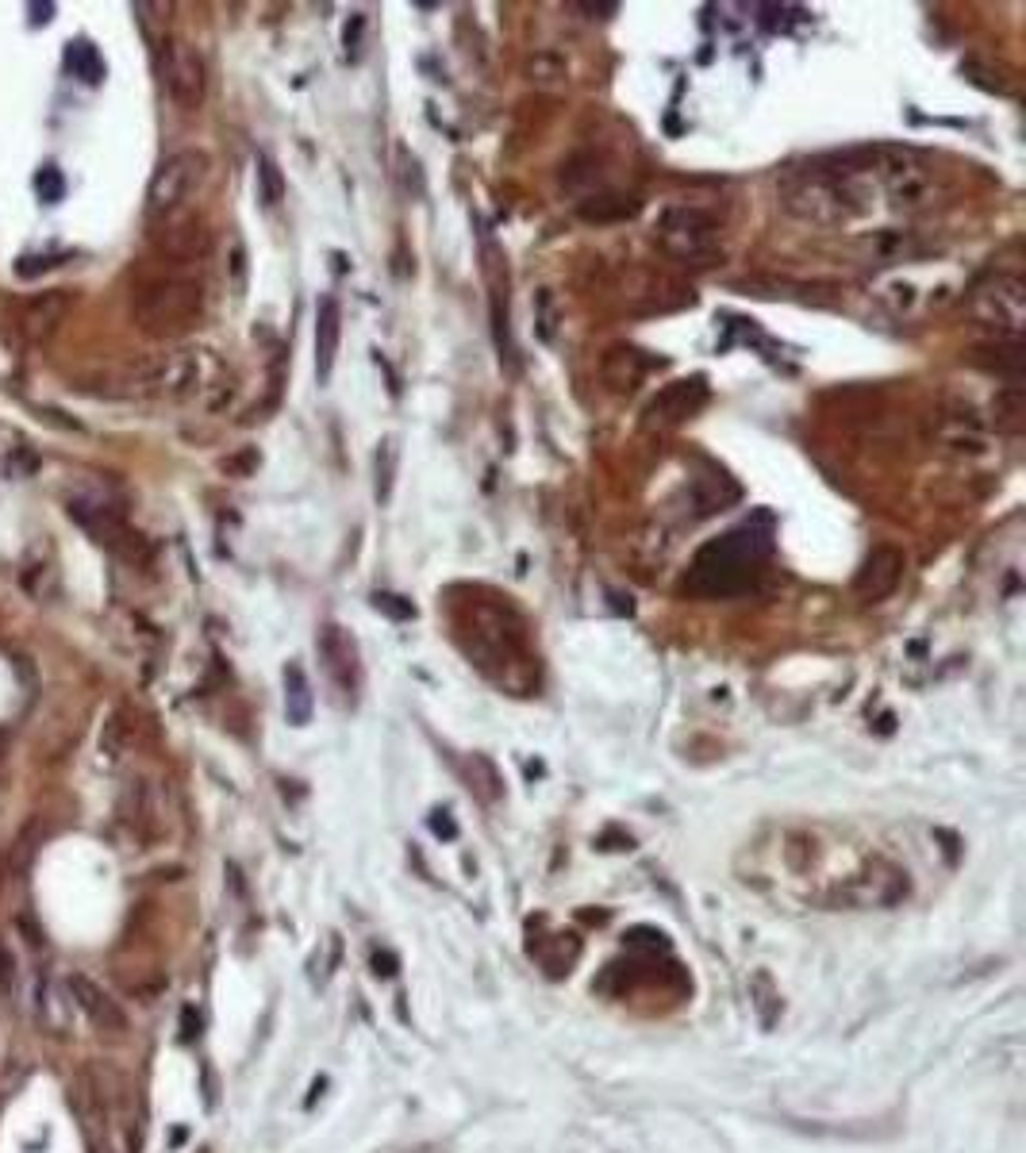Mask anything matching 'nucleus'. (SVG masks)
Returning <instances> with one entry per match:
<instances>
[{
  "label": "nucleus",
  "instance_id": "obj_6",
  "mask_svg": "<svg viewBox=\"0 0 1026 1153\" xmlns=\"http://www.w3.org/2000/svg\"><path fill=\"white\" fill-rule=\"evenodd\" d=\"M208 177V154L204 151H177L154 169L151 189H146V212L151 219H169L193 201V193Z\"/></svg>",
  "mask_w": 1026,
  "mask_h": 1153
},
{
  "label": "nucleus",
  "instance_id": "obj_19",
  "mask_svg": "<svg viewBox=\"0 0 1026 1153\" xmlns=\"http://www.w3.org/2000/svg\"><path fill=\"white\" fill-rule=\"evenodd\" d=\"M158 246L169 254V258L177 261H193L196 254L208 251V231L196 223V219H189V223H177L174 231H162L158 235Z\"/></svg>",
  "mask_w": 1026,
  "mask_h": 1153
},
{
  "label": "nucleus",
  "instance_id": "obj_22",
  "mask_svg": "<svg viewBox=\"0 0 1026 1153\" xmlns=\"http://www.w3.org/2000/svg\"><path fill=\"white\" fill-rule=\"evenodd\" d=\"M992 415H996V427L1023 431V423H1026V393H1023V385L1000 388V393H996V400H992Z\"/></svg>",
  "mask_w": 1026,
  "mask_h": 1153
},
{
  "label": "nucleus",
  "instance_id": "obj_33",
  "mask_svg": "<svg viewBox=\"0 0 1026 1153\" xmlns=\"http://www.w3.org/2000/svg\"><path fill=\"white\" fill-rule=\"evenodd\" d=\"M4 965H9V958H4V950H0V988H4Z\"/></svg>",
  "mask_w": 1026,
  "mask_h": 1153
},
{
  "label": "nucleus",
  "instance_id": "obj_5",
  "mask_svg": "<svg viewBox=\"0 0 1026 1153\" xmlns=\"http://www.w3.org/2000/svg\"><path fill=\"white\" fill-rule=\"evenodd\" d=\"M657 243L669 258L684 266H711V258L719 254V223L707 212L674 204L657 219Z\"/></svg>",
  "mask_w": 1026,
  "mask_h": 1153
},
{
  "label": "nucleus",
  "instance_id": "obj_10",
  "mask_svg": "<svg viewBox=\"0 0 1026 1153\" xmlns=\"http://www.w3.org/2000/svg\"><path fill=\"white\" fill-rule=\"evenodd\" d=\"M485 281H488V316H492V338H497L500 362L515 373V343H512V316H508V266L504 254L492 239H485Z\"/></svg>",
  "mask_w": 1026,
  "mask_h": 1153
},
{
  "label": "nucleus",
  "instance_id": "obj_1",
  "mask_svg": "<svg viewBox=\"0 0 1026 1153\" xmlns=\"http://www.w3.org/2000/svg\"><path fill=\"white\" fill-rule=\"evenodd\" d=\"M769 550H773V515L757 512L754 520L727 530L723 539L707 542L700 550L689 573V589L704 592V597H734V592L749 589L757 565L766 562Z\"/></svg>",
  "mask_w": 1026,
  "mask_h": 1153
},
{
  "label": "nucleus",
  "instance_id": "obj_21",
  "mask_svg": "<svg viewBox=\"0 0 1026 1153\" xmlns=\"http://www.w3.org/2000/svg\"><path fill=\"white\" fill-rule=\"evenodd\" d=\"M396 465H400V447H396V438H381L377 454H373V497H377V504H388V500H393Z\"/></svg>",
  "mask_w": 1026,
  "mask_h": 1153
},
{
  "label": "nucleus",
  "instance_id": "obj_2",
  "mask_svg": "<svg viewBox=\"0 0 1026 1153\" xmlns=\"http://www.w3.org/2000/svg\"><path fill=\"white\" fill-rule=\"evenodd\" d=\"M781 204L788 216L804 219L811 228H838V223L858 216L861 208L850 181L826 174L823 166L788 169L781 177Z\"/></svg>",
  "mask_w": 1026,
  "mask_h": 1153
},
{
  "label": "nucleus",
  "instance_id": "obj_7",
  "mask_svg": "<svg viewBox=\"0 0 1026 1153\" xmlns=\"http://www.w3.org/2000/svg\"><path fill=\"white\" fill-rule=\"evenodd\" d=\"M162 81H166L169 101L181 112H196L208 101V66H204L201 51L185 39H162L158 47Z\"/></svg>",
  "mask_w": 1026,
  "mask_h": 1153
},
{
  "label": "nucleus",
  "instance_id": "obj_9",
  "mask_svg": "<svg viewBox=\"0 0 1026 1153\" xmlns=\"http://www.w3.org/2000/svg\"><path fill=\"white\" fill-rule=\"evenodd\" d=\"M973 316L988 328H996L1003 338H1018L1026 323V285L1015 273H996L992 281L976 285Z\"/></svg>",
  "mask_w": 1026,
  "mask_h": 1153
},
{
  "label": "nucleus",
  "instance_id": "obj_24",
  "mask_svg": "<svg viewBox=\"0 0 1026 1153\" xmlns=\"http://www.w3.org/2000/svg\"><path fill=\"white\" fill-rule=\"evenodd\" d=\"M258 185H261V204L273 208L285 196V181H281V169L270 154H258Z\"/></svg>",
  "mask_w": 1026,
  "mask_h": 1153
},
{
  "label": "nucleus",
  "instance_id": "obj_15",
  "mask_svg": "<svg viewBox=\"0 0 1026 1153\" xmlns=\"http://www.w3.org/2000/svg\"><path fill=\"white\" fill-rule=\"evenodd\" d=\"M338 343H343V304L338 296H323L316 308V377L320 385H328L335 373Z\"/></svg>",
  "mask_w": 1026,
  "mask_h": 1153
},
{
  "label": "nucleus",
  "instance_id": "obj_14",
  "mask_svg": "<svg viewBox=\"0 0 1026 1153\" xmlns=\"http://www.w3.org/2000/svg\"><path fill=\"white\" fill-rule=\"evenodd\" d=\"M66 985H69V996L77 1000V1008H81L85 1015L93 1019V1027L108 1030V1035H124V1030H127L124 1008H119V1003L112 1000V996L104 992V988L97 985V981H89V977H81V973H74V977H69Z\"/></svg>",
  "mask_w": 1026,
  "mask_h": 1153
},
{
  "label": "nucleus",
  "instance_id": "obj_8",
  "mask_svg": "<svg viewBox=\"0 0 1026 1153\" xmlns=\"http://www.w3.org/2000/svg\"><path fill=\"white\" fill-rule=\"evenodd\" d=\"M69 520H74L93 542H101L108 554L124 558V562L143 565L146 558H151V547H146L143 535H139V530L131 527L119 512H112V508L89 504V500H69Z\"/></svg>",
  "mask_w": 1026,
  "mask_h": 1153
},
{
  "label": "nucleus",
  "instance_id": "obj_11",
  "mask_svg": "<svg viewBox=\"0 0 1026 1153\" xmlns=\"http://www.w3.org/2000/svg\"><path fill=\"white\" fill-rule=\"evenodd\" d=\"M316 650H320L323 665H328V674H331V681L338 684V692L354 700V692H358V684H362V665H358V642H354V635H346L338 624H328L320 631V639H316Z\"/></svg>",
  "mask_w": 1026,
  "mask_h": 1153
},
{
  "label": "nucleus",
  "instance_id": "obj_27",
  "mask_svg": "<svg viewBox=\"0 0 1026 1153\" xmlns=\"http://www.w3.org/2000/svg\"><path fill=\"white\" fill-rule=\"evenodd\" d=\"M373 607L393 615V619H412L415 615V607L405 604V597H393V592H373Z\"/></svg>",
  "mask_w": 1026,
  "mask_h": 1153
},
{
  "label": "nucleus",
  "instance_id": "obj_26",
  "mask_svg": "<svg viewBox=\"0 0 1026 1153\" xmlns=\"http://www.w3.org/2000/svg\"><path fill=\"white\" fill-rule=\"evenodd\" d=\"M35 196H39L42 204H59L62 196H66V177H62L59 166H42L39 174H35Z\"/></svg>",
  "mask_w": 1026,
  "mask_h": 1153
},
{
  "label": "nucleus",
  "instance_id": "obj_13",
  "mask_svg": "<svg viewBox=\"0 0 1026 1153\" xmlns=\"http://www.w3.org/2000/svg\"><path fill=\"white\" fill-rule=\"evenodd\" d=\"M704 400H707L704 377L677 381V385H669L662 396H657L654 405L646 408V423H650V427H677V423H684L692 412H700V405H704Z\"/></svg>",
  "mask_w": 1026,
  "mask_h": 1153
},
{
  "label": "nucleus",
  "instance_id": "obj_32",
  "mask_svg": "<svg viewBox=\"0 0 1026 1153\" xmlns=\"http://www.w3.org/2000/svg\"><path fill=\"white\" fill-rule=\"evenodd\" d=\"M373 965H377V977H393V973H396V961L393 958H388V953H385V958H381V953H377V958H373Z\"/></svg>",
  "mask_w": 1026,
  "mask_h": 1153
},
{
  "label": "nucleus",
  "instance_id": "obj_16",
  "mask_svg": "<svg viewBox=\"0 0 1026 1153\" xmlns=\"http://www.w3.org/2000/svg\"><path fill=\"white\" fill-rule=\"evenodd\" d=\"M66 312H69V296L42 293V296H35V300L27 304L24 312L16 316V328H20V335H24L27 343H47V338L62 328Z\"/></svg>",
  "mask_w": 1026,
  "mask_h": 1153
},
{
  "label": "nucleus",
  "instance_id": "obj_18",
  "mask_svg": "<svg viewBox=\"0 0 1026 1153\" xmlns=\"http://www.w3.org/2000/svg\"><path fill=\"white\" fill-rule=\"evenodd\" d=\"M311 707H316V696H311V681L304 674L300 665H285V716L293 727H308L311 723Z\"/></svg>",
  "mask_w": 1026,
  "mask_h": 1153
},
{
  "label": "nucleus",
  "instance_id": "obj_25",
  "mask_svg": "<svg viewBox=\"0 0 1026 1153\" xmlns=\"http://www.w3.org/2000/svg\"><path fill=\"white\" fill-rule=\"evenodd\" d=\"M597 204H581V216L585 219H597V223H607V219H623V216H634V208L639 204L634 201H623V196H592Z\"/></svg>",
  "mask_w": 1026,
  "mask_h": 1153
},
{
  "label": "nucleus",
  "instance_id": "obj_29",
  "mask_svg": "<svg viewBox=\"0 0 1026 1153\" xmlns=\"http://www.w3.org/2000/svg\"><path fill=\"white\" fill-rule=\"evenodd\" d=\"M54 16V4H47V0H35V4H27V20H31L35 27H47Z\"/></svg>",
  "mask_w": 1026,
  "mask_h": 1153
},
{
  "label": "nucleus",
  "instance_id": "obj_12",
  "mask_svg": "<svg viewBox=\"0 0 1026 1153\" xmlns=\"http://www.w3.org/2000/svg\"><path fill=\"white\" fill-rule=\"evenodd\" d=\"M903 569H908V562H903L900 550H896V547H876L873 554L865 558V565L858 569L854 592H858L865 604H881V600H888L892 592L900 589Z\"/></svg>",
  "mask_w": 1026,
  "mask_h": 1153
},
{
  "label": "nucleus",
  "instance_id": "obj_30",
  "mask_svg": "<svg viewBox=\"0 0 1026 1153\" xmlns=\"http://www.w3.org/2000/svg\"><path fill=\"white\" fill-rule=\"evenodd\" d=\"M196 1035H201V1019H196L193 1008H185V1011H181V1038H185V1042H193Z\"/></svg>",
  "mask_w": 1026,
  "mask_h": 1153
},
{
  "label": "nucleus",
  "instance_id": "obj_20",
  "mask_svg": "<svg viewBox=\"0 0 1026 1153\" xmlns=\"http://www.w3.org/2000/svg\"><path fill=\"white\" fill-rule=\"evenodd\" d=\"M642 373H646V366H642L639 350H627V346H615V350H607L604 381L612 388H619V393H631V388L642 381Z\"/></svg>",
  "mask_w": 1026,
  "mask_h": 1153
},
{
  "label": "nucleus",
  "instance_id": "obj_4",
  "mask_svg": "<svg viewBox=\"0 0 1026 1153\" xmlns=\"http://www.w3.org/2000/svg\"><path fill=\"white\" fill-rule=\"evenodd\" d=\"M136 323L139 331L154 338H177L193 331L204 316V293L193 278L181 273H162L154 281H143L136 293Z\"/></svg>",
  "mask_w": 1026,
  "mask_h": 1153
},
{
  "label": "nucleus",
  "instance_id": "obj_17",
  "mask_svg": "<svg viewBox=\"0 0 1026 1153\" xmlns=\"http://www.w3.org/2000/svg\"><path fill=\"white\" fill-rule=\"evenodd\" d=\"M62 66H66V74L77 77L81 85H101L104 74H108L101 51H97L89 39H69L66 54H62Z\"/></svg>",
  "mask_w": 1026,
  "mask_h": 1153
},
{
  "label": "nucleus",
  "instance_id": "obj_23",
  "mask_svg": "<svg viewBox=\"0 0 1026 1153\" xmlns=\"http://www.w3.org/2000/svg\"><path fill=\"white\" fill-rule=\"evenodd\" d=\"M749 1000H754L757 1015H761V1027H773L777 1015H781V992H777L773 977L766 969H757L754 981H749Z\"/></svg>",
  "mask_w": 1026,
  "mask_h": 1153
},
{
  "label": "nucleus",
  "instance_id": "obj_31",
  "mask_svg": "<svg viewBox=\"0 0 1026 1153\" xmlns=\"http://www.w3.org/2000/svg\"><path fill=\"white\" fill-rule=\"evenodd\" d=\"M431 827H435V834H446V838H454V834H458L450 811H435V816H431Z\"/></svg>",
  "mask_w": 1026,
  "mask_h": 1153
},
{
  "label": "nucleus",
  "instance_id": "obj_3",
  "mask_svg": "<svg viewBox=\"0 0 1026 1153\" xmlns=\"http://www.w3.org/2000/svg\"><path fill=\"white\" fill-rule=\"evenodd\" d=\"M219 362L208 350H174L154 354L146 362L131 366L124 377V396H158V400H185L216 385Z\"/></svg>",
  "mask_w": 1026,
  "mask_h": 1153
},
{
  "label": "nucleus",
  "instance_id": "obj_28",
  "mask_svg": "<svg viewBox=\"0 0 1026 1153\" xmlns=\"http://www.w3.org/2000/svg\"><path fill=\"white\" fill-rule=\"evenodd\" d=\"M362 31H365V16L358 12V16H354L350 24H346V31H343L346 59H358V54H362Z\"/></svg>",
  "mask_w": 1026,
  "mask_h": 1153
}]
</instances>
